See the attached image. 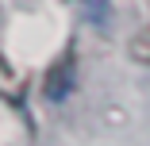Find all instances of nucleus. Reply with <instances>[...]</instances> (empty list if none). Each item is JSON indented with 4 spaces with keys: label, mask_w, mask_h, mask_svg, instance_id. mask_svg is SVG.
<instances>
[{
    "label": "nucleus",
    "mask_w": 150,
    "mask_h": 146,
    "mask_svg": "<svg viewBox=\"0 0 150 146\" xmlns=\"http://www.w3.org/2000/svg\"><path fill=\"white\" fill-rule=\"evenodd\" d=\"M131 58H135V62L139 66H150V27H146V31H139L135 39H131Z\"/></svg>",
    "instance_id": "2"
},
{
    "label": "nucleus",
    "mask_w": 150,
    "mask_h": 146,
    "mask_svg": "<svg viewBox=\"0 0 150 146\" xmlns=\"http://www.w3.org/2000/svg\"><path fill=\"white\" fill-rule=\"evenodd\" d=\"M73 77H77V69H73V54H62V58H58V62L46 69V81H42V96H46L50 104L66 100V96L73 92Z\"/></svg>",
    "instance_id": "1"
}]
</instances>
